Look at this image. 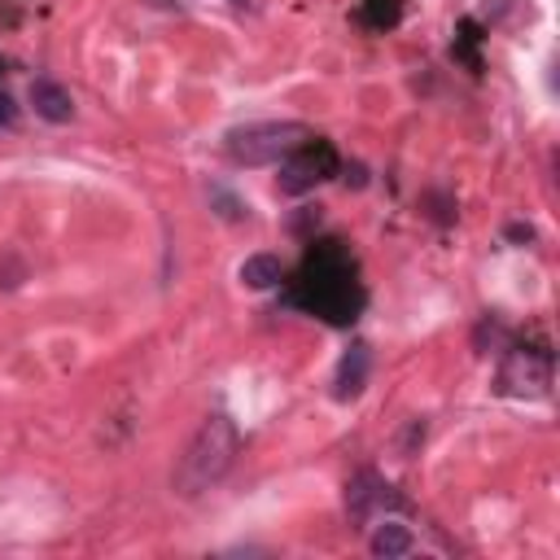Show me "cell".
Wrapping results in <instances>:
<instances>
[{
    "instance_id": "6da1fadb",
    "label": "cell",
    "mask_w": 560,
    "mask_h": 560,
    "mask_svg": "<svg viewBox=\"0 0 560 560\" xmlns=\"http://www.w3.org/2000/svg\"><path fill=\"white\" fill-rule=\"evenodd\" d=\"M236 451H241V433H236L232 416H223V411L206 416V420L197 424V433L188 438V446H184L175 472H171L175 494H179V499H197L201 490H210L214 481H223V472L232 468Z\"/></svg>"
},
{
    "instance_id": "7a4b0ae2",
    "label": "cell",
    "mask_w": 560,
    "mask_h": 560,
    "mask_svg": "<svg viewBox=\"0 0 560 560\" xmlns=\"http://www.w3.org/2000/svg\"><path fill=\"white\" fill-rule=\"evenodd\" d=\"M302 140H311V127L306 122H245V127H232L223 136V153L236 162V166H271V162H284Z\"/></svg>"
},
{
    "instance_id": "3957f363",
    "label": "cell",
    "mask_w": 560,
    "mask_h": 560,
    "mask_svg": "<svg viewBox=\"0 0 560 560\" xmlns=\"http://www.w3.org/2000/svg\"><path fill=\"white\" fill-rule=\"evenodd\" d=\"M306 284H311V298H302L315 315H324L328 324H350L354 311H359V289L350 280V262L341 254H319L306 262Z\"/></svg>"
},
{
    "instance_id": "277c9868",
    "label": "cell",
    "mask_w": 560,
    "mask_h": 560,
    "mask_svg": "<svg viewBox=\"0 0 560 560\" xmlns=\"http://www.w3.org/2000/svg\"><path fill=\"white\" fill-rule=\"evenodd\" d=\"M337 171V149L328 140H302L284 162H280V192L298 197L306 188H315L319 179H328Z\"/></svg>"
},
{
    "instance_id": "5b68a950",
    "label": "cell",
    "mask_w": 560,
    "mask_h": 560,
    "mask_svg": "<svg viewBox=\"0 0 560 560\" xmlns=\"http://www.w3.org/2000/svg\"><path fill=\"white\" fill-rule=\"evenodd\" d=\"M551 385V354L542 350H512L499 368V389L521 398H542Z\"/></svg>"
},
{
    "instance_id": "8992f818",
    "label": "cell",
    "mask_w": 560,
    "mask_h": 560,
    "mask_svg": "<svg viewBox=\"0 0 560 560\" xmlns=\"http://www.w3.org/2000/svg\"><path fill=\"white\" fill-rule=\"evenodd\" d=\"M389 508H402V499L394 494V486H385L376 472L350 477V486H346V512H350L354 525H368V521L385 516Z\"/></svg>"
},
{
    "instance_id": "52a82bcc",
    "label": "cell",
    "mask_w": 560,
    "mask_h": 560,
    "mask_svg": "<svg viewBox=\"0 0 560 560\" xmlns=\"http://www.w3.org/2000/svg\"><path fill=\"white\" fill-rule=\"evenodd\" d=\"M368 372H372V350H368V341H354V346L341 354V363H337L332 398H337V402L359 398V394H363V385H368Z\"/></svg>"
},
{
    "instance_id": "ba28073f",
    "label": "cell",
    "mask_w": 560,
    "mask_h": 560,
    "mask_svg": "<svg viewBox=\"0 0 560 560\" xmlns=\"http://www.w3.org/2000/svg\"><path fill=\"white\" fill-rule=\"evenodd\" d=\"M26 96H31L35 114H39L44 122H70V118H74V96H70V88H61L57 79H31Z\"/></svg>"
},
{
    "instance_id": "9c48e42d",
    "label": "cell",
    "mask_w": 560,
    "mask_h": 560,
    "mask_svg": "<svg viewBox=\"0 0 560 560\" xmlns=\"http://www.w3.org/2000/svg\"><path fill=\"white\" fill-rule=\"evenodd\" d=\"M416 547V534L402 525V521H394V516H381L376 525H372V538H368V551L372 556H381V560H394V556H407Z\"/></svg>"
},
{
    "instance_id": "30bf717a",
    "label": "cell",
    "mask_w": 560,
    "mask_h": 560,
    "mask_svg": "<svg viewBox=\"0 0 560 560\" xmlns=\"http://www.w3.org/2000/svg\"><path fill=\"white\" fill-rule=\"evenodd\" d=\"M236 276H241L245 289H276L284 280V262L276 254H249Z\"/></svg>"
},
{
    "instance_id": "8fae6325",
    "label": "cell",
    "mask_w": 560,
    "mask_h": 560,
    "mask_svg": "<svg viewBox=\"0 0 560 560\" xmlns=\"http://www.w3.org/2000/svg\"><path fill=\"white\" fill-rule=\"evenodd\" d=\"M508 241H534V228L529 223H508Z\"/></svg>"
},
{
    "instance_id": "7c38bea8",
    "label": "cell",
    "mask_w": 560,
    "mask_h": 560,
    "mask_svg": "<svg viewBox=\"0 0 560 560\" xmlns=\"http://www.w3.org/2000/svg\"><path fill=\"white\" fill-rule=\"evenodd\" d=\"M9 122H13V101L0 92V127H9Z\"/></svg>"
},
{
    "instance_id": "4fadbf2b",
    "label": "cell",
    "mask_w": 560,
    "mask_h": 560,
    "mask_svg": "<svg viewBox=\"0 0 560 560\" xmlns=\"http://www.w3.org/2000/svg\"><path fill=\"white\" fill-rule=\"evenodd\" d=\"M232 4H245V0H232Z\"/></svg>"
}]
</instances>
